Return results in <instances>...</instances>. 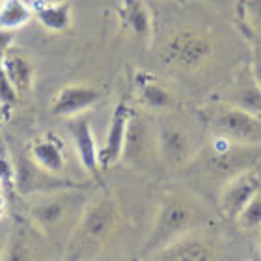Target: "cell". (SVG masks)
Listing matches in <instances>:
<instances>
[{"label": "cell", "instance_id": "1", "mask_svg": "<svg viewBox=\"0 0 261 261\" xmlns=\"http://www.w3.org/2000/svg\"><path fill=\"white\" fill-rule=\"evenodd\" d=\"M120 222V207L110 194L99 196L82 207L67 245V261H82L97 252Z\"/></svg>", "mask_w": 261, "mask_h": 261}, {"label": "cell", "instance_id": "2", "mask_svg": "<svg viewBox=\"0 0 261 261\" xmlns=\"http://www.w3.org/2000/svg\"><path fill=\"white\" fill-rule=\"evenodd\" d=\"M198 209L189 198L179 194H166L159 207L153 229L146 241L144 252H161L168 245L181 239L194 226Z\"/></svg>", "mask_w": 261, "mask_h": 261}, {"label": "cell", "instance_id": "3", "mask_svg": "<svg viewBox=\"0 0 261 261\" xmlns=\"http://www.w3.org/2000/svg\"><path fill=\"white\" fill-rule=\"evenodd\" d=\"M215 55V41L207 32L187 27L170 34L161 50V60L175 71H198Z\"/></svg>", "mask_w": 261, "mask_h": 261}, {"label": "cell", "instance_id": "4", "mask_svg": "<svg viewBox=\"0 0 261 261\" xmlns=\"http://www.w3.org/2000/svg\"><path fill=\"white\" fill-rule=\"evenodd\" d=\"M201 120L213 136L245 146H261V120L228 101L205 107L201 110Z\"/></svg>", "mask_w": 261, "mask_h": 261}, {"label": "cell", "instance_id": "5", "mask_svg": "<svg viewBox=\"0 0 261 261\" xmlns=\"http://www.w3.org/2000/svg\"><path fill=\"white\" fill-rule=\"evenodd\" d=\"M157 155L168 168H183L198 153L194 130L174 116H161L155 123Z\"/></svg>", "mask_w": 261, "mask_h": 261}, {"label": "cell", "instance_id": "6", "mask_svg": "<svg viewBox=\"0 0 261 261\" xmlns=\"http://www.w3.org/2000/svg\"><path fill=\"white\" fill-rule=\"evenodd\" d=\"M69 189H86V185L76 181L65 179L47 170L39 168L30 155H19L15 159V174H13V191L21 196H41L50 192L69 191Z\"/></svg>", "mask_w": 261, "mask_h": 261}, {"label": "cell", "instance_id": "7", "mask_svg": "<svg viewBox=\"0 0 261 261\" xmlns=\"http://www.w3.org/2000/svg\"><path fill=\"white\" fill-rule=\"evenodd\" d=\"M157 153V140H155V125L140 112L130 110L127 121L125 142L121 161L129 166H146L151 161V155Z\"/></svg>", "mask_w": 261, "mask_h": 261}, {"label": "cell", "instance_id": "8", "mask_svg": "<svg viewBox=\"0 0 261 261\" xmlns=\"http://www.w3.org/2000/svg\"><path fill=\"white\" fill-rule=\"evenodd\" d=\"M81 191L82 189H69V191L50 192V194L38 196V200L34 201L32 205H30V209H28L30 220L41 231H45V233L56 229V226H60L65 218H67L73 203L82 198L79 194Z\"/></svg>", "mask_w": 261, "mask_h": 261}, {"label": "cell", "instance_id": "9", "mask_svg": "<svg viewBox=\"0 0 261 261\" xmlns=\"http://www.w3.org/2000/svg\"><path fill=\"white\" fill-rule=\"evenodd\" d=\"M261 191V177L252 170H243L226 179L220 192V211L229 220H237L243 207Z\"/></svg>", "mask_w": 261, "mask_h": 261}, {"label": "cell", "instance_id": "10", "mask_svg": "<svg viewBox=\"0 0 261 261\" xmlns=\"http://www.w3.org/2000/svg\"><path fill=\"white\" fill-rule=\"evenodd\" d=\"M103 90L88 84H67L56 93L53 103H50V112L62 118H73L81 116L88 109H92L103 99Z\"/></svg>", "mask_w": 261, "mask_h": 261}, {"label": "cell", "instance_id": "11", "mask_svg": "<svg viewBox=\"0 0 261 261\" xmlns=\"http://www.w3.org/2000/svg\"><path fill=\"white\" fill-rule=\"evenodd\" d=\"M67 129H69V135H71V138H73L76 157L81 161L82 168L86 170L88 174L92 175L97 183L103 185V179H101V166H99L97 142H95V136H93V129H92L90 120L84 118V116H73Z\"/></svg>", "mask_w": 261, "mask_h": 261}, {"label": "cell", "instance_id": "12", "mask_svg": "<svg viewBox=\"0 0 261 261\" xmlns=\"http://www.w3.org/2000/svg\"><path fill=\"white\" fill-rule=\"evenodd\" d=\"M130 107L125 99H121L116 105L110 116L109 130H107V140L105 146L99 149V166L101 170H107L121 161V151H123V142H125L127 121L130 116Z\"/></svg>", "mask_w": 261, "mask_h": 261}, {"label": "cell", "instance_id": "13", "mask_svg": "<svg viewBox=\"0 0 261 261\" xmlns=\"http://www.w3.org/2000/svg\"><path fill=\"white\" fill-rule=\"evenodd\" d=\"M120 27L133 38L147 43L153 36L151 11L144 0H120L118 6Z\"/></svg>", "mask_w": 261, "mask_h": 261}, {"label": "cell", "instance_id": "14", "mask_svg": "<svg viewBox=\"0 0 261 261\" xmlns=\"http://www.w3.org/2000/svg\"><path fill=\"white\" fill-rule=\"evenodd\" d=\"M136 95L142 107L147 110L170 112L175 107L174 93L164 84H161L153 75L144 73V71L136 75Z\"/></svg>", "mask_w": 261, "mask_h": 261}, {"label": "cell", "instance_id": "15", "mask_svg": "<svg viewBox=\"0 0 261 261\" xmlns=\"http://www.w3.org/2000/svg\"><path fill=\"white\" fill-rule=\"evenodd\" d=\"M2 69L17 95L27 93L34 84V65L28 56L15 50L13 47L6 50L4 58H2Z\"/></svg>", "mask_w": 261, "mask_h": 261}, {"label": "cell", "instance_id": "16", "mask_svg": "<svg viewBox=\"0 0 261 261\" xmlns=\"http://www.w3.org/2000/svg\"><path fill=\"white\" fill-rule=\"evenodd\" d=\"M30 159L38 164L39 168L47 170L50 174L60 175L65 168V155L64 146L60 138L53 135H47L39 140L32 142L30 146Z\"/></svg>", "mask_w": 261, "mask_h": 261}, {"label": "cell", "instance_id": "17", "mask_svg": "<svg viewBox=\"0 0 261 261\" xmlns=\"http://www.w3.org/2000/svg\"><path fill=\"white\" fill-rule=\"evenodd\" d=\"M228 103L239 107L241 110H245V112L261 120V88L252 79L250 69L239 75V79L235 81L233 88L228 95Z\"/></svg>", "mask_w": 261, "mask_h": 261}, {"label": "cell", "instance_id": "18", "mask_svg": "<svg viewBox=\"0 0 261 261\" xmlns=\"http://www.w3.org/2000/svg\"><path fill=\"white\" fill-rule=\"evenodd\" d=\"M34 17L38 19L41 27L50 32H67L73 22V11H71V4L67 0L56 2V4L39 2L34 8Z\"/></svg>", "mask_w": 261, "mask_h": 261}, {"label": "cell", "instance_id": "19", "mask_svg": "<svg viewBox=\"0 0 261 261\" xmlns=\"http://www.w3.org/2000/svg\"><path fill=\"white\" fill-rule=\"evenodd\" d=\"M161 252H163V261H215L211 248L200 239L181 237Z\"/></svg>", "mask_w": 261, "mask_h": 261}, {"label": "cell", "instance_id": "20", "mask_svg": "<svg viewBox=\"0 0 261 261\" xmlns=\"http://www.w3.org/2000/svg\"><path fill=\"white\" fill-rule=\"evenodd\" d=\"M34 17V8L24 0H4L0 4V28L15 32Z\"/></svg>", "mask_w": 261, "mask_h": 261}, {"label": "cell", "instance_id": "21", "mask_svg": "<svg viewBox=\"0 0 261 261\" xmlns=\"http://www.w3.org/2000/svg\"><path fill=\"white\" fill-rule=\"evenodd\" d=\"M30 257H32L30 235L22 226H17L2 248V261H30Z\"/></svg>", "mask_w": 261, "mask_h": 261}, {"label": "cell", "instance_id": "22", "mask_svg": "<svg viewBox=\"0 0 261 261\" xmlns=\"http://www.w3.org/2000/svg\"><path fill=\"white\" fill-rule=\"evenodd\" d=\"M13 41H15V32L0 28V107L2 109L13 107L17 103V97H19L13 86L10 84V81H8L4 69H2V58H4L6 50L13 47Z\"/></svg>", "mask_w": 261, "mask_h": 261}, {"label": "cell", "instance_id": "23", "mask_svg": "<svg viewBox=\"0 0 261 261\" xmlns=\"http://www.w3.org/2000/svg\"><path fill=\"white\" fill-rule=\"evenodd\" d=\"M241 17H243V28L248 41L261 39V0H243Z\"/></svg>", "mask_w": 261, "mask_h": 261}, {"label": "cell", "instance_id": "24", "mask_svg": "<svg viewBox=\"0 0 261 261\" xmlns=\"http://www.w3.org/2000/svg\"><path fill=\"white\" fill-rule=\"evenodd\" d=\"M237 222H239L241 228L245 229L261 228V191L243 207V211L237 217Z\"/></svg>", "mask_w": 261, "mask_h": 261}, {"label": "cell", "instance_id": "25", "mask_svg": "<svg viewBox=\"0 0 261 261\" xmlns=\"http://www.w3.org/2000/svg\"><path fill=\"white\" fill-rule=\"evenodd\" d=\"M13 174H15V163L6 144L0 140V187L13 189Z\"/></svg>", "mask_w": 261, "mask_h": 261}, {"label": "cell", "instance_id": "26", "mask_svg": "<svg viewBox=\"0 0 261 261\" xmlns=\"http://www.w3.org/2000/svg\"><path fill=\"white\" fill-rule=\"evenodd\" d=\"M250 49H252V62H250L252 79L261 88V39H252Z\"/></svg>", "mask_w": 261, "mask_h": 261}, {"label": "cell", "instance_id": "27", "mask_svg": "<svg viewBox=\"0 0 261 261\" xmlns=\"http://www.w3.org/2000/svg\"><path fill=\"white\" fill-rule=\"evenodd\" d=\"M39 2H47V4H56V2H64V0H39Z\"/></svg>", "mask_w": 261, "mask_h": 261}, {"label": "cell", "instance_id": "28", "mask_svg": "<svg viewBox=\"0 0 261 261\" xmlns=\"http://www.w3.org/2000/svg\"><path fill=\"white\" fill-rule=\"evenodd\" d=\"M0 261H2V248H0Z\"/></svg>", "mask_w": 261, "mask_h": 261}, {"label": "cell", "instance_id": "29", "mask_svg": "<svg viewBox=\"0 0 261 261\" xmlns=\"http://www.w3.org/2000/svg\"><path fill=\"white\" fill-rule=\"evenodd\" d=\"M2 2H4V0H0V4H2Z\"/></svg>", "mask_w": 261, "mask_h": 261}, {"label": "cell", "instance_id": "30", "mask_svg": "<svg viewBox=\"0 0 261 261\" xmlns=\"http://www.w3.org/2000/svg\"><path fill=\"white\" fill-rule=\"evenodd\" d=\"M177 2H181V0H177Z\"/></svg>", "mask_w": 261, "mask_h": 261}]
</instances>
